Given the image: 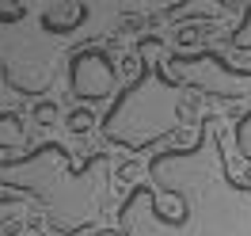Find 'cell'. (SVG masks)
I'll list each match as a JSON object with an SVG mask.
<instances>
[{"label": "cell", "instance_id": "6da1fadb", "mask_svg": "<svg viewBox=\"0 0 251 236\" xmlns=\"http://www.w3.org/2000/svg\"><path fill=\"white\" fill-rule=\"evenodd\" d=\"M217 114H205L194 141L149 160V183L118 206V236H251V187L225 160Z\"/></svg>", "mask_w": 251, "mask_h": 236}, {"label": "cell", "instance_id": "7a4b0ae2", "mask_svg": "<svg viewBox=\"0 0 251 236\" xmlns=\"http://www.w3.org/2000/svg\"><path fill=\"white\" fill-rule=\"evenodd\" d=\"M107 175L110 153H92L84 164H73V153H65L57 141H42L19 157H0V190L34 198L46 210L50 229L65 236H76L99 221L107 202Z\"/></svg>", "mask_w": 251, "mask_h": 236}, {"label": "cell", "instance_id": "3957f363", "mask_svg": "<svg viewBox=\"0 0 251 236\" xmlns=\"http://www.w3.org/2000/svg\"><path fill=\"white\" fill-rule=\"evenodd\" d=\"M164 46L156 34H145L137 42L141 65L137 77L126 84L118 99L110 103V110L103 114V137L110 145H122L129 153H149L152 145H160L164 137H172L179 130V114L187 103V88L175 84L164 69V57H152Z\"/></svg>", "mask_w": 251, "mask_h": 236}, {"label": "cell", "instance_id": "277c9868", "mask_svg": "<svg viewBox=\"0 0 251 236\" xmlns=\"http://www.w3.org/2000/svg\"><path fill=\"white\" fill-rule=\"evenodd\" d=\"M168 77L183 88H194L213 99H244L251 95V69L225 61L217 50H198V53H168Z\"/></svg>", "mask_w": 251, "mask_h": 236}, {"label": "cell", "instance_id": "5b68a950", "mask_svg": "<svg viewBox=\"0 0 251 236\" xmlns=\"http://www.w3.org/2000/svg\"><path fill=\"white\" fill-rule=\"evenodd\" d=\"M118 88V65L103 46H84L69 57V92L84 103L110 99Z\"/></svg>", "mask_w": 251, "mask_h": 236}, {"label": "cell", "instance_id": "8992f818", "mask_svg": "<svg viewBox=\"0 0 251 236\" xmlns=\"http://www.w3.org/2000/svg\"><path fill=\"white\" fill-rule=\"evenodd\" d=\"M236 153L244 160H251V110H244L240 122H236Z\"/></svg>", "mask_w": 251, "mask_h": 236}, {"label": "cell", "instance_id": "52a82bcc", "mask_svg": "<svg viewBox=\"0 0 251 236\" xmlns=\"http://www.w3.org/2000/svg\"><path fill=\"white\" fill-rule=\"evenodd\" d=\"M232 50H251V4L244 8V19H240V27L232 34Z\"/></svg>", "mask_w": 251, "mask_h": 236}, {"label": "cell", "instance_id": "ba28073f", "mask_svg": "<svg viewBox=\"0 0 251 236\" xmlns=\"http://www.w3.org/2000/svg\"><path fill=\"white\" fill-rule=\"evenodd\" d=\"M19 213H23V198H16V194H12V198L0 194V225L12 221V217H19Z\"/></svg>", "mask_w": 251, "mask_h": 236}, {"label": "cell", "instance_id": "9c48e42d", "mask_svg": "<svg viewBox=\"0 0 251 236\" xmlns=\"http://www.w3.org/2000/svg\"><path fill=\"white\" fill-rule=\"evenodd\" d=\"M92 122H95V118L88 114V110H73V114H69V130H73V133H84Z\"/></svg>", "mask_w": 251, "mask_h": 236}, {"label": "cell", "instance_id": "30bf717a", "mask_svg": "<svg viewBox=\"0 0 251 236\" xmlns=\"http://www.w3.org/2000/svg\"><path fill=\"white\" fill-rule=\"evenodd\" d=\"M53 114H57V107H53V103H42V107H34V122H50Z\"/></svg>", "mask_w": 251, "mask_h": 236}]
</instances>
